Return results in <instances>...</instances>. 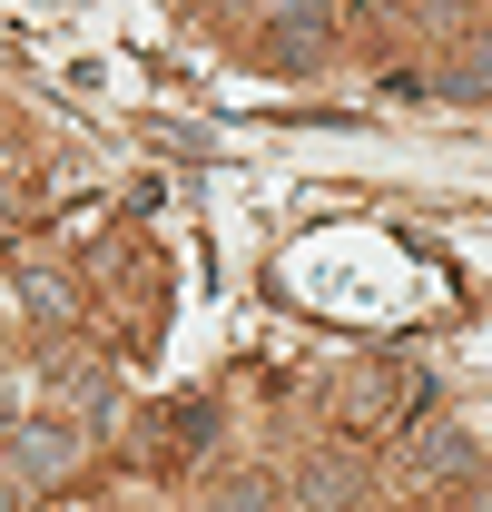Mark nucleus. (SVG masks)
<instances>
[{
  "label": "nucleus",
  "instance_id": "nucleus-1",
  "mask_svg": "<svg viewBox=\"0 0 492 512\" xmlns=\"http://www.w3.org/2000/svg\"><path fill=\"white\" fill-rule=\"evenodd\" d=\"M60 473H79V434H69V424H20V434H10V483L50 493Z\"/></svg>",
  "mask_w": 492,
  "mask_h": 512
},
{
  "label": "nucleus",
  "instance_id": "nucleus-2",
  "mask_svg": "<svg viewBox=\"0 0 492 512\" xmlns=\"http://www.w3.org/2000/svg\"><path fill=\"white\" fill-rule=\"evenodd\" d=\"M20 296H30V306H40L50 325H69V316H79V306H69V286L50 276V266H20Z\"/></svg>",
  "mask_w": 492,
  "mask_h": 512
},
{
  "label": "nucleus",
  "instance_id": "nucleus-3",
  "mask_svg": "<svg viewBox=\"0 0 492 512\" xmlns=\"http://www.w3.org/2000/svg\"><path fill=\"white\" fill-rule=\"evenodd\" d=\"M10 414H20V384L0 375V434H10Z\"/></svg>",
  "mask_w": 492,
  "mask_h": 512
},
{
  "label": "nucleus",
  "instance_id": "nucleus-4",
  "mask_svg": "<svg viewBox=\"0 0 492 512\" xmlns=\"http://www.w3.org/2000/svg\"><path fill=\"white\" fill-rule=\"evenodd\" d=\"M0 512H10V483H0Z\"/></svg>",
  "mask_w": 492,
  "mask_h": 512
}]
</instances>
